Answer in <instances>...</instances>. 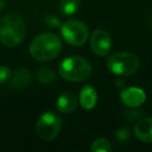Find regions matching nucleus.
I'll use <instances>...</instances> for the list:
<instances>
[{
    "label": "nucleus",
    "mask_w": 152,
    "mask_h": 152,
    "mask_svg": "<svg viewBox=\"0 0 152 152\" xmlns=\"http://www.w3.org/2000/svg\"><path fill=\"white\" fill-rule=\"evenodd\" d=\"M62 50V42L57 34L45 32L38 34L30 44V55L40 62H48L56 58Z\"/></svg>",
    "instance_id": "nucleus-1"
},
{
    "label": "nucleus",
    "mask_w": 152,
    "mask_h": 152,
    "mask_svg": "<svg viewBox=\"0 0 152 152\" xmlns=\"http://www.w3.org/2000/svg\"><path fill=\"white\" fill-rule=\"evenodd\" d=\"M25 23L17 13H8L0 18V43L8 48L18 46L25 38Z\"/></svg>",
    "instance_id": "nucleus-2"
},
{
    "label": "nucleus",
    "mask_w": 152,
    "mask_h": 152,
    "mask_svg": "<svg viewBox=\"0 0 152 152\" xmlns=\"http://www.w3.org/2000/svg\"><path fill=\"white\" fill-rule=\"evenodd\" d=\"M58 74L69 82H82L91 75V65L81 56H70L59 64Z\"/></svg>",
    "instance_id": "nucleus-3"
},
{
    "label": "nucleus",
    "mask_w": 152,
    "mask_h": 152,
    "mask_svg": "<svg viewBox=\"0 0 152 152\" xmlns=\"http://www.w3.org/2000/svg\"><path fill=\"white\" fill-rule=\"evenodd\" d=\"M140 61L137 55L131 52H115L107 59L108 70L118 76H129L139 68Z\"/></svg>",
    "instance_id": "nucleus-4"
},
{
    "label": "nucleus",
    "mask_w": 152,
    "mask_h": 152,
    "mask_svg": "<svg viewBox=\"0 0 152 152\" xmlns=\"http://www.w3.org/2000/svg\"><path fill=\"white\" fill-rule=\"evenodd\" d=\"M62 129V118L55 112L43 113L36 122V133L43 140H53Z\"/></svg>",
    "instance_id": "nucleus-5"
},
{
    "label": "nucleus",
    "mask_w": 152,
    "mask_h": 152,
    "mask_svg": "<svg viewBox=\"0 0 152 152\" xmlns=\"http://www.w3.org/2000/svg\"><path fill=\"white\" fill-rule=\"evenodd\" d=\"M61 33L64 42L71 46H82L89 37L88 26L76 19L65 21L61 27Z\"/></svg>",
    "instance_id": "nucleus-6"
},
{
    "label": "nucleus",
    "mask_w": 152,
    "mask_h": 152,
    "mask_svg": "<svg viewBox=\"0 0 152 152\" xmlns=\"http://www.w3.org/2000/svg\"><path fill=\"white\" fill-rule=\"evenodd\" d=\"M90 49L99 57L108 56L112 49V39L108 32L102 28L95 30L90 36Z\"/></svg>",
    "instance_id": "nucleus-7"
},
{
    "label": "nucleus",
    "mask_w": 152,
    "mask_h": 152,
    "mask_svg": "<svg viewBox=\"0 0 152 152\" xmlns=\"http://www.w3.org/2000/svg\"><path fill=\"white\" fill-rule=\"evenodd\" d=\"M120 99L127 107H139L146 100L145 91L138 87H127L120 91Z\"/></svg>",
    "instance_id": "nucleus-8"
},
{
    "label": "nucleus",
    "mask_w": 152,
    "mask_h": 152,
    "mask_svg": "<svg viewBox=\"0 0 152 152\" xmlns=\"http://www.w3.org/2000/svg\"><path fill=\"white\" fill-rule=\"evenodd\" d=\"M134 134L142 142H152V118L140 119L134 126Z\"/></svg>",
    "instance_id": "nucleus-9"
},
{
    "label": "nucleus",
    "mask_w": 152,
    "mask_h": 152,
    "mask_svg": "<svg viewBox=\"0 0 152 152\" xmlns=\"http://www.w3.org/2000/svg\"><path fill=\"white\" fill-rule=\"evenodd\" d=\"M31 80H32V76L30 70L20 66L11 76V87L14 89H25L30 86Z\"/></svg>",
    "instance_id": "nucleus-10"
},
{
    "label": "nucleus",
    "mask_w": 152,
    "mask_h": 152,
    "mask_svg": "<svg viewBox=\"0 0 152 152\" xmlns=\"http://www.w3.org/2000/svg\"><path fill=\"white\" fill-rule=\"evenodd\" d=\"M56 106L61 113H64V114L72 113L77 107V97L75 94L70 91H65L59 95V97L57 99Z\"/></svg>",
    "instance_id": "nucleus-11"
},
{
    "label": "nucleus",
    "mask_w": 152,
    "mask_h": 152,
    "mask_svg": "<svg viewBox=\"0 0 152 152\" xmlns=\"http://www.w3.org/2000/svg\"><path fill=\"white\" fill-rule=\"evenodd\" d=\"M78 101H80V104L83 109H93L96 106V102H97L96 90L89 84L84 86L80 91Z\"/></svg>",
    "instance_id": "nucleus-12"
},
{
    "label": "nucleus",
    "mask_w": 152,
    "mask_h": 152,
    "mask_svg": "<svg viewBox=\"0 0 152 152\" xmlns=\"http://www.w3.org/2000/svg\"><path fill=\"white\" fill-rule=\"evenodd\" d=\"M78 0H61L59 1V10L63 14L70 15L77 12L78 10Z\"/></svg>",
    "instance_id": "nucleus-13"
},
{
    "label": "nucleus",
    "mask_w": 152,
    "mask_h": 152,
    "mask_svg": "<svg viewBox=\"0 0 152 152\" xmlns=\"http://www.w3.org/2000/svg\"><path fill=\"white\" fill-rule=\"evenodd\" d=\"M90 150L93 152H110L112 145L108 139L106 138H97L93 141Z\"/></svg>",
    "instance_id": "nucleus-14"
},
{
    "label": "nucleus",
    "mask_w": 152,
    "mask_h": 152,
    "mask_svg": "<svg viewBox=\"0 0 152 152\" xmlns=\"http://www.w3.org/2000/svg\"><path fill=\"white\" fill-rule=\"evenodd\" d=\"M37 78L40 83H50L56 78V74L49 68H40L37 71Z\"/></svg>",
    "instance_id": "nucleus-15"
},
{
    "label": "nucleus",
    "mask_w": 152,
    "mask_h": 152,
    "mask_svg": "<svg viewBox=\"0 0 152 152\" xmlns=\"http://www.w3.org/2000/svg\"><path fill=\"white\" fill-rule=\"evenodd\" d=\"M12 76L11 69L6 65H0V84L7 82Z\"/></svg>",
    "instance_id": "nucleus-16"
},
{
    "label": "nucleus",
    "mask_w": 152,
    "mask_h": 152,
    "mask_svg": "<svg viewBox=\"0 0 152 152\" xmlns=\"http://www.w3.org/2000/svg\"><path fill=\"white\" fill-rule=\"evenodd\" d=\"M5 6H6V0H0V12L5 8Z\"/></svg>",
    "instance_id": "nucleus-17"
}]
</instances>
